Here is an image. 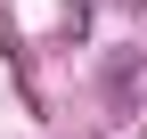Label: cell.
<instances>
[{"label": "cell", "mask_w": 147, "mask_h": 139, "mask_svg": "<svg viewBox=\"0 0 147 139\" xmlns=\"http://www.w3.org/2000/svg\"><path fill=\"white\" fill-rule=\"evenodd\" d=\"M123 8H147V0H123Z\"/></svg>", "instance_id": "obj_1"}]
</instances>
